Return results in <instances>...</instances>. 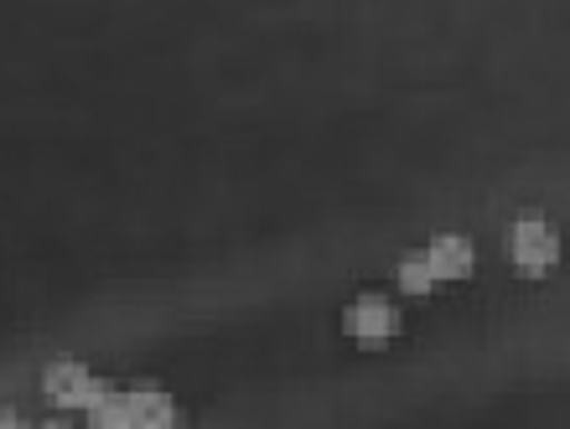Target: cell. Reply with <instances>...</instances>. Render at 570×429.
Listing matches in <instances>:
<instances>
[{"instance_id": "1", "label": "cell", "mask_w": 570, "mask_h": 429, "mask_svg": "<svg viewBox=\"0 0 570 429\" xmlns=\"http://www.w3.org/2000/svg\"><path fill=\"white\" fill-rule=\"evenodd\" d=\"M509 259L524 269V275H544V269L560 265V233L544 218L524 212V218L509 228Z\"/></svg>"}, {"instance_id": "2", "label": "cell", "mask_w": 570, "mask_h": 429, "mask_svg": "<svg viewBox=\"0 0 570 429\" xmlns=\"http://www.w3.org/2000/svg\"><path fill=\"white\" fill-rule=\"evenodd\" d=\"M42 393L58 409H89L94 399H105L109 393V383L105 378H94L83 362H73V357H58V362H47V372H42Z\"/></svg>"}, {"instance_id": "3", "label": "cell", "mask_w": 570, "mask_h": 429, "mask_svg": "<svg viewBox=\"0 0 570 429\" xmlns=\"http://www.w3.org/2000/svg\"><path fill=\"white\" fill-rule=\"evenodd\" d=\"M343 331L353 341H363V347H379V341L400 337V311H394V300H384V296H358L343 311Z\"/></svg>"}, {"instance_id": "4", "label": "cell", "mask_w": 570, "mask_h": 429, "mask_svg": "<svg viewBox=\"0 0 570 429\" xmlns=\"http://www.w3.org/2000/svg\"><path fill=\"white\" fill-rule=\"evenodd\" d=\"M425 259H431L435 280H466L472 269H478V249H472V238L462 233H435L425 243Z\"/></svg>"}, {"instance_id": "5", "label": "cell", "mask_w": 570, "mask_h": 429, "mask_svg": "<svg viewBox=\"0 0 570 429\" xmlns=\"http://www.w3.org/2000/svg\"><path fill=\"white\" fill-rule=\"evenodd\" d=\"M125 403H130L136 429H177V399L166 388L136 383V388H125Z\"/></svg>"}, {"instance_id": "6", "label": "cell", "mask_w": 570, "mask_h": 429, "mask_svg": "<svg viewBox=\"0 0 570 429\" xmlns=\"http://www.w3.org/2000/svg\"><path fill=\"white\" fill-rule=\"evenodd\" d=\"M83 415H89V429H136V419H130V403H125L120 388H109L105 399H94Z\"/></svg>"}, {"instance_id": "7", "label": "cell", "mask_w": 570, "mask_h": 429, "mask_svg": "<svg viewBox=\"0 0 570 429\" xmlns=\"http://www.w3.org/2000/svg\"><path fill=\"white\" fill-rule=\"evenodd\" d=\"M394 280H400V290H405V296H431L435 285H441L425 253H405V259H400V269H394Z\"/></svg>"}, {"instance_id": "8", "label": "cell", "mask_w": 570, "mask_h": 429, "mask_svg": "<svg viewBox=\"0 0 570 429\" xmlns=\"http://www.w3.org/2000/svg\"><path fill=\"white\" fill-rule=\"evenodd\" d=\"M0 429H27V425H21V419H16L11 409H0Z\"/></svg>"}]
</instances>
